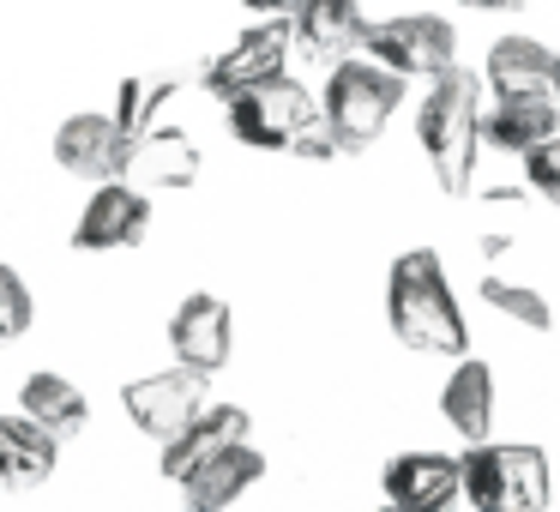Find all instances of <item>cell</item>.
Wrapping results in <instances>:
<instances>
[{"label":"cell","instance_id":"obj_1","mask_svg":"<svg viewBox=\"0 0 560 512\" xmlns=\"http://www.w3.org/2000/svg\"><path fill=\"white\" fill-rule=\"evenodd\" d=\"M386 326L416 356H464L470 350V319L452 295L446 259L434 247H410L386 271Z\"/></svg>","mask_w":560,"mask_h":512},{"label":"cell","instance_id":"obj_2","mask_svg":"<svg viewBox=\"0 0 560 512\" xmlns=\"http://www.w3.org/2000/svg\"><path fill=\"white\" fill-rule=\"evenodd\" d=\"M223 115H230V133L254 151H290V158H338L326 133V115H319L314 91L290 73L254 79V85L230 91L223 97Z\"/></svg>","mask_w":560,"mask_h":512},{"label":"cell","instance_id":"obj_3","mask_svg":"<svg viewBox=\"0 0 560 512\" xmlns=\"http://www.w3.org/2000/svg\"><path fill=\"white\" fill-rule=\"evenodd\" d=\"M482 73H464L458 61L446 73L428 79V97L416 109V146L422 158L434 163V182L440 194H470V175H476V146H482Z\"/></svg>","mask_w":560,"mask_h":512},{"label":"cell","instance_id":"obj_4","mask_svg":"<svg viewBox=\"0 0 560 512\" xmlns=\"http://www.w3.org/2000/svg\"><path fill=\"white\" fill-rule=\"evenodd\" d=\"M398 103H404V73H392L374 55H343V61H331L319 115H326V133L338 151H368L392 127Z\"/></svg>","mask_w":560,"mask_h":512},{"label":"cell","instance_id":"obj_5","mask_svg":"<svg viewBox=\"0 0 560 512\" xmlns=\"http://www.w3.org/2000/svg\"><path fill=\"white\" fill-rule=\"evenodd\" d=\"M555 482H548V452L518 446V440H470L458 458V500L476 512H542Z\"/></svg>","mask_w":560,"mask_h":512},{"label":"cell","instance_id":"obj_6","mask_svg":"<svg viewBox=\"0 0 560 512\" xmlns=\"http://www.w3.org/2000/svg\"><path fill=\"white\" fill-rule=\"evenodd\" d=\"M199 404H206V374L187 368V362L158 368V374H139V380H127V386H121L127 422H133L145 440H158V446H163V440H175L187 422H194Z\"/></svg>","mask_w":560,"mask_h":512},{"label":"cell","instance_id":"obj_7","mask_svg":"<svg viewBox=\"0 0 560 512\" xmlns=\"http://www.w3.org/2000/svg\"><path fill=\"white\" fill-rule=\"evenodd\" d=\"M362 49L404 79H434L458 61V31L440 13H398V19H386V25H368Z\"/></svg>","mask_w":560,"mask_h":512},{"label":"cell","instance_id":"obj_8","mask_svg":"<svg viewBox=\"0 0 560 512\" xmlns=\"http://www.w3.org/2000/svg\"><path fill=\"white\" fill-rule=\"evenodd\" d=\"M151 230V194L121 175L91 182V199L73 223V247L79 254H115V247H139Z\"/></svg>","mask_w":560,"mask_h":512},{"label":"cell","instance_id":"obj_9","mask_svg":"<svg viewBox=\"0 0 560 512\" xmlns=\"http://www.w3.org/2000/svg\"><path fill=\"white\" fill-rule=\"evenodd\" d=\"M199 175V146L182 133V127L170 121H139L127 127V158H121V182L145 187V194H158V187H187Z\"/></svg>","mask_w":560,"mask_h":512},{"label":"cell","instance_id":"obj_10","mask_svg":"<svg viewBox=\"0 0 560 512\" xmlns=\"http://www.w3.org/2000/svg\"><path fill=\"white\" fill-rule=\"evenodd\" d=\"M170 350L175 362L199 368V374H218V368H230V350H235V319H230V302L211 290H194L175 302L170 314Z\"/></svg>","mask_w":560,"mask_h":512},{"label":"cell","instance_id":"obj_11","mask_svg":"<svg viewBox=\"0 0 560 512\" xmlns=\"http://www.w3.org/2000/svg\"><path fill=\"white\" fill-rule=\"evenodd\" d=\"M121 158H127V127L115 121V109H79L55 127V163L79 182L121 175Z\"/></svg>","mask_w":560,"mask_h":512},{"label":"cell","instance_id":"obj_12","mask_svg":"<svg viewBox=\"0 0 560 512\" xmlns=\"http://www.w3.org/2000/svg\"><path fill=\"white\" fill-rule=\"evenodd\" d=\"M380 494L404 512H446L458 500V458L434 446H410L398 458H386L380 470Z\"/></svg>","mask_w":560,"mask_h":512},{"label":"cell","instance_id":"obj_13","mask_svg":"<svg viewBox=\"0 0 560 512\" xmlns=\"http://www.w3.org/2000/svg\"><path fill=\"white\" fill-rule=\"evenodd\" d=\"M488 97H555L560 103V49L536 37H500L482 61Z\"/></svg>","mask_w":560,"mask_h":512},{"label":"cell","instance_id":"obj_14","mask_svg":"<svg viewBox=\"0 0 560 512\" xmlns=\"http://www.w3.org/2000/svg\"><path fill=\"white\" fill-rule=\"evenodd\" d=\"M283 61H290V19H259V25H247L242 37L206 67V91L211 97H230V91L254 85V79L283 73Z\"/></svg>","mask_w":560,"mask_h":512},{"label":"cell","instance_id":"obj_15","mask_svg":"<svg viewBox=\"0 0 560 512\" xmlns=\"http://www.w3.org/2000/svg\"><path fill=\"white\" fill-rule=\"evenodd\" d=\"M259 476H266L259 446L254 440H230V446H218L211 458H199L194 470L182 476V500H187V512H218V507H230V500H242Z\"/></svg>","mask_w":560,"mask_h":512},{"label":"cell","instance_id":"obj_16","mask_svg":"<svg viewBox=\"0 0 560 512\" xmlns=\"http://www.w3.org/2000/svg\"><path fill=\"white\" fill-rule=\"evenodd\" d=\"M290 37L302 43L307 61H343L368 43V13L362 0H295Z\"/></svg>","mask_w":560,"mask_h":512},{"label":"cell","instance_id":"obj_17","mask_svg":"<svg viewBox=\"0 0 560 512\" xmlns=\"http://www.w3.org/2000/svg\"><path fill=\"white\" fill-rule=\"evenodd\" d=\"M494 410H500V392H494V368L476 362L470 350L458 356V368H452V380L440 386V416H446V428L470 446V440H488L494 434Z\"/></svg>","mask_w":560,"mask_h":512},{"label":"cell","instance_id":"obj_18","mask_svg":"<svg viewBox=\"0 0 560 512\" xmlns=\"http://www.w3.org/2000/svg\"><path fill=\"white\" fill-rule=\"evenodd\" d=\"M247 422H254V416H247L242 404H199L194 422H187L175 440H163V476L182 482L199 458H211V452L230 446V440H247Z\"/></svg>","mask_w":560,"mask_h":512},{"label":"cell","instance_id":"obj_19","mask_svg":"<svg viewBox=\"0 0 560 512\" xmlns=\"http://www.w3.org/2000/svg\"><path fill=\"white\" fill-rule=\"evenodd\" d=\"M476 127H482V146L506 151V158H524L536 139L560 133V103L555 97H494Z\"/></svg>","mask_w":560,"mask_h":512},{"label":"cell","instance_id":"obj_20","mask_svg":"<svg viewBox=\"0 0 560 512\" xmlns=\"http://www.w3.org/2000/svg\"><path fill=\"white\" fill-rule=\"evenodd\" d=\"M19 410H25L31 422L43 428V434L61 440V446L91 428V398H85V392H79L67 374H49V368H37V374L19 386Z\"/></svg>","mask_w":560,"mask_h":512},{"label":"cell","instance_id":"obj_21","mask_svg":"<svg viewBox=\"0 0 560 512\" xmlns=\"http://www.w3.org/2000/svg\"><path fill=\"white\" fill-rule=\"evenodd\" d=\"M55 458H61V440L43 434L25 410L0 416V488H37L55 476Z\"/></svg>","mask_w":560,"mask_h":512},{"label":"cell","instance_id":"obj_22","mask_svg":"<svg viewBox=\"0 0 560 512\" xmlns=\"http://www.w3.org/2000/svg\"><path fill=\"white\" fill-rule=\"evenodd\" d=\"M476 295H482V307H494V314L518 319V326L530 331H548L555 326V314H548V295L530 290V283H512V278H476Z\"/></svg>","mask_w":560,"mask_h":512},{"label":"cell","instance_id":"obj_23","mask_svg":"<svg viewBox=\"0 0 560 512\" xmlns=\"http://www.w3.org/2000/svg\"><path fill=\"white\" fill-rule=\"evenodd\" d=\"M31 319H37V302H31L25 278H19L13 266H0V344H13L31 331Z\"/></svg>","mask_w":560,"mask_h":512},{"label":"cell","instance_id":"obj_24","mask_svg":"<svg viewBox=\"0 0 560 512\" xmlns=\"http://www.w3.org/2000/svg\"><path fill=\"white\" fill-rule=\"evenodd\" d=\"M524 187L542 194L548 206H560V133L536 139V146L524 151Z\"/></svg>","mask_w":560,"mask_h":512},{"label":"cell","instance_id":"obj_25","mask_svg":"<svg viewBox=\"0 0 560 512\" xmlns=\"http://www.w3.org/2000/svg\"><path fill=\"white\" fill-rule=\"evenodd\" d=\"M242 7H247L254 19H290V13H295V0H242Z\"/></svg>","mask_w":560,"mask_h":512},{"label":"cell","instance_id":"obj_26","mask_svg":"<svg viewBox=\"0 0 560 512\" xmlns=\"http://www.w3.org/2000/svg\"><path fill=\"white\" fill-rule=\"evenodd\" d=\"M458 7H470V13H518L524 0H458Z\"/></svg>","mask_w":560,"mask_h":512}]
</instances>
